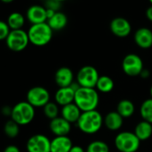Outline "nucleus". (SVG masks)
I'll return each mask as SVG.
<instances>
[{"instance_id":"1","label":"nucleus","mask_w":152,"mask_h":152,"mask_svg":"<svg viewBox=\"0 0 152 152\" xmlns=\"http://www.w3.org/2000/svg\"><path fill=\"white\" fill-rule=\"evenodd\" d=\"M82 112L97 110L99 104V94L95 88L79 87L75 91L74 101Z\"/></svg>"},{"instance_id":"2","label":"nucleus","mask_w":152,"mask_h":152,"mask_svg":"<svg viewBox=\"0 0 152 152\" xmlns=\"http://www.w3.org/2000/svg\"><path fill=\"white\" fill-rule=\"evenodd\" d=\"M76 124L82 132L92 135L99 132L103 127L104 116L98 110L83 112Z\"/></svg>"},{"instance_id":"3","label":"nucleus","mask_w":152,"mask_h":152,"mask_svg":"<svg viewBox=\"0 0 152 152\" xmlns=\"http://www.w3.org/2000/svg\"><path fill=\"white\" fill-rule=\"evenodd\" d=\"M27 33L30 43L36 47H44L52 40L54 31L48 23H43L31 25Z\"/></svg>"},{"instance_id":"4","label":"nucleus","mask_w":152,"mask_h":152,"mask_svg":"<svg viewBox=\"0 0 152 152\" xmlns=\"http://www.w3.org/2000/svg\"><path fill=\"white\" fill-rule=\"evenodd\" d=\"M36 111L27 101H21L16 103L12 109L10 119L15 121L18 125L24 126L30 124L35 118Z\"/></svg>"},{"instance_id":"5","label":"nucleus","mask_w":152,"mask_h":152,"mask_svg":"<svg viewBox=\"0 0 152 152\" xmlns=\"http://www.w3.org/2000/svg\"><path fill=\"white\" fill-rule=\"evenodd\" d=\"M115 146L119 152H137L140 146V140L133 132L123 131L115 137Z\"/></svg>"},{"instance_id":"6","label":"nucleus","mask_w":152,"mask_h":152,"mask_svg":"<svg viewBox=\"0 0 152 152\" xmlns=\"http://www.w3.org/2000/svg\"><path fill=\"white\" fill-rule=\"evenodd\" d=\"M99 78L98 70L92 65H84L78 71L75 81L80 87L95 88Z\"/></svg>"},{"instance_id":"7","label":"nucleus","mask_w":152,"mask_h":152,"mask_svg":"<svg viewBox=\"0 0 152 152\" xmlns=\"http://www.w3.org/2000/svg\"><path fill=\"white\" fill-rule=\"evenodd\" d=\"M7 48L13 52H22L30 44L27 31L24 30H13L6 39Z\"/></svg>"},{"instance_id":"8","label":"nucleus","mask_w":152,"mask_h":152,"mask_svg":"<svg viewBox=\"0 0 152 152\" xmlns=\"http://www.w3.org/2000/svg\"><path fill=\"white\" fill-rule=\"evenodd\" d=\"M26 101L35 108L44 107L48 102H50V93L42 86H35L28 91L26 94Z\"/></svg>"},{"instance_id":"9","label":"nucleus","mask_w":152,"mask_h":152,"mask_svg":"<svg viewBox=\"0 0 152 152\" xmlns=\"http://www.w3.org/2000/svg\"><path fill=\"white\" fill-rule=\"evenodd\" d=\"M122 69L126 75L131 77L140 76V72L144 69L143 61L137 54H128L122 61Z\"/></svg>"},{"instance_id":"10","label":"nucleus","mask_w":152,"mask_h":152,"mask_svg":"<svg viewBox=\"0 0 152 152\" xmlns=\"http://www.w3.org/2000/svg\"><path fill=\"white\" fill-rule=\"evenodd\" d=\"M51 140L45 134L37 133L31 135L26 142L28 152H50Z\"/></svg>"},{"instance_id":"11","label":"nucleus","mask_w":152,"mask_h":152,"mask_svg":"<svg viewBox=\"0 0 152 152\" xmlns=\"http://www.w3.org/2000/svg\"><path fill=\"white\" fill-rule=\"evenodd\" d=\"M111 32L118 38H126L132 32V24L124 17L118 16L112 19L109 24Z\"/></svg>"},{"instance_id":"12","label":"nucleus","mask_w":152,"mask_h":152,"mask_svg":"<svg viewBox=\"0 0 152 152\" xmlns=\"http://www.w3.org/2000/svg\"><path fill=\"white\" fill-rule=\"evenodd\" d=\"M80 86L76 83V82L70 87H64V88H58V90L55 93V102L60 106L61 107L64 106H66L68 104L73 103L74 101V96L75 91Z\"/></svg>"},{"instance_id":"13","label":"nucleus","mask_w":152,"mask_h":152,"mask_svg":"<svg viewBox=\"0 0 152 152\" xmlns=\"http://www.w3.org/2000/svg\"><path fill=\"white\" fill-rule=\"evenodd\" d=\"M134 43L141 49H148L152 47V31L148 27H140L133 34Z\"/></svg>"},{"instance_id":"14","label":"nucleus","mask_w":152,"mask_h":152,"mask_svg":"<svg viewBox=\"0 0 152 152\" xmlns=\"http://www.w3.org/2000/svg\"><path fill=\"white\" fill-rule=\"evenodd\" d=\"M26 19L31 23V24H39L47 23V9L44 6L32 5L26 12Z\"/></svg>"},{"instance_id":"15","label":"nucleus","mask_w":152,"mask_h":152,"mask_svg":"<svg viewBox=\"0 0 152 152\" xmlns=\"http://www.w3.org/2000/svg\"><path fill=\"white\" fill-rule=\"evenodd\" d=\"M55 82L59 88L72 86L75 83L73 72L66 66L58 68L55 73Z\"/></svg>"},{"instance_id":"16","label":"nucleus","mask_w":152,"mask_h":152,"mask_svg":"<svg viewBox=\"0 0 152 152\" xmlns=\"http://www.w3.org/2000/svg\"><path fill=\"white\" fill-rule=\"evenodd\" d=\"M49 130L55 136H68L72 130V124L59 115L58 117L50 120Z\"/></svg>"},{"instance_id":"17","label":"nucleus","mask_w":152,"mask_h":152,"mask_svg":"<svg viewBox=\"0 0 152 152\" xmlns=\"http://www.w3.org/2000/svg\"><path fill=\"white\" fill-rule=\"evenodd\" d=\"M72 146V140L70 137L55 136L51 140L50 152H69Z\"/></svg>"},{"instance_id":"18","label":"nucleus","mask_w":152,"mask_h":152,"mask_svg":"<svg viewBox=\"0 0 152 152\" xmlns=\"http://www.w3.org/2000/svg\"><path fill=\"white\" fill-rule=\"evenodd\" d=\"M81 109L75 105V103H71L66 106H64L61 107L60 115L61 116L65 119L70 124H76L78 122L81 115H82Z\"/></svg>"},{"instance_id":"19","label":"nucleus","mask_w":152,"mask_h":152,"mask_svg":"<svg viewBox=\"0 0 152 152\" xmlns=\"http://www.w3.org/2000/svg\"><path fill=\"white\" fill-rule=\"evenodd\" d=\"M124 120L116 111H111L104 116V126L111 132H116L123 127Z\"/></svg>"},{"instance_id":"20","label":"nucleus","mask_w":152,"mask_h":152,"mask_svg":"<svg viewBox=\"0 0 152 152\" xmlns=\"http://www.w3.org/2000/svg\"><path fill=\"white\" fill-rule=\"evenodd\" d=\"M47 23L53 31H59L64 30L67 26L68 18L64 13L59 11V12H56L53 17L48 19Z\"/></svg>"},{"instance_id":"21","label":"nucleus","mask_w":152,"mask_h":152,"mask_svg":"<svg viewBox=\"0 0 152 152\" xmlns=\"http://www.w3.org/2000/svg\"><path fill=\"white\" fill-rule=\"evenodd\" d=\"M134 134L140 141L148 140L152 136V124L147 121H140L134 127Z\"/></svg>"},{"instance_id":"22","label":"nucleus","mask_w":152,"mask_h":152,"mask_svg":"<svg viewBox=\"0 0 152 152\" xmlns=\"http://www.w3.org/2000/svg\"><path fill=\"white\" fill-rule=\"evenodd\" d=\"M116 112L124 118H130L135 113V106L130 99H122L116 106Z\"/></svg>"},{"instance_id":"23","label":"nucleus","mask_w":152,"mask_h":152,"mask_svg":"<svg viewBox=\"0 0 152 152\" xmlns=\"http://www.w3.org/2000/svg\"><path fill=\"white\" fill-rule=\"evenodd\" d=\"M114 88H115V82L111 77H109L107 75L99 76L95 87V89L99 92L104 94L111 92L114 90Z\"/></svg>"},{"instance_id":"24","label":"nucleus","mask_w":152,"mask_h":152,"mask_svg":"<svg viewBox=\"0 0 152 152\" xmlns=\"http://www.w3.org/2000/svg\"><path fill=\"white\" fill-rule=\"evenodd\" d=\"M7 23L11 31L22 30L25 24V17L19 12H14L8 15Z\"/></svg>"},{"instance_id":"25","label":"nucleus","mask_w":152,"mask_h":152,"mask_svg":"<svg viewBox=\"0 0 152 152\" xmlns=\"http://www.w3.org/2000/svg\"><path fill=\"white\" fill-rule=\"evenodd\" d=\"M140 115L142 120L152 124V99L149 98L144 100L140 107Z\"/></svg>"},{"instance_id":"26","label":"nucleus","mask_w":152,"mask_h":152,"mask_svg":"<svg viewBox=\"0 0 152 152\" xmlns=\"http://www.w3.org/2000/svg\"><path fill=\"white\" fill-rule=\"evenodd\" d=\"M85 150L86 152H110V148L106 141L96 140L90 142Z\"/></svg>"},{"instance_id":"27","label":"nucleus","mask_w":152,"mask_h":152,"mask_svg":"<svg viewBox=\"0 0 152 152\" xmlns=\"http://www.w3.org/2000/svg\"><path fill=\"white\" fill-rule=\"evenodd\" d=\"M4 132L5 134L10 138V139H15L16 138L19 133H20V125H18L15 121H13L12 119H9L6 122L5 125H4Z\"/></svg>"},{"instance_id":"28","label":"nucleus","mask_w":152,"mask_h":152,"mask_svg":"<svg viewBox=\"0 0 152 152\" xmlns=\"http://www.w3.org/2000/svg\"><path fill=\"white\" fill-rule=\"evenodd\" d=\"M60 107L54 101H50L48 102L44 107H43V113H44V115L48 118L49 120H53L56 117L59 116V114H60Z\"/></svg>"},{"instance_id":"29","label":"nucleus","mask_w":152,"mask_h":152,"mask_svg":"<svg viewBox=\"0 0 152 152\" xmlns=\"http://www.w3.org/2000/svg\"><path fill=\"white\" fill-rule=\"evenodd\" d=\"M44 7H46V9L59 12L62 7V3L57 1V0H45Z\"/></svg>"},{"instance_id":"30","label":"nucleus","mask_w":152,"mask_h":152,"mask_svg":"<svg viewBox=\"0 0 152 152\" xmlns=\"http://www.w3.org/2000/svg\"><path fill=\"white\" fill-rule=\"evenodd\" d=\"M11 29L9 28L7 22L0 21V40H6L8 37Z\"/></svg>"},{"instance_id":"31","label":"nucleus","mask_w":152,"mask_h":152,"mask_svg":"<svg viewBox=\"0 0 152 152\" xmlns=\"http://www.w3.org/2000/svg\"><path fill=\"white\" fill-rule=\"evenodd\" d=\"M12 109H13V107H10V106H4V107L1 108V113H2V115H5V116H11Z\"/></svg>"},{"instance_id":"32","label":"nucleus","mask_w":152,"mask_h":152,"mask_svg":"<svg viewBox=\"0 0 152 152\" xmlns=\"http://www.w3.org/2000/svg\"><path fill=\"white\" fill-rule=\"evenodd\" d=\"M3 152H21V150H20V148H19L17 146L12 145V144H11V145L7 146V147L4 148Z\"/></svg>"},{"instance_id":"33","label":"nucleus","mask_w":152,"mask_h":152,"mask_svg":"<svg viewBox=\"0 0 152 152\" xmlns=\"http://www.w3.org/2000/svg\"><path fill=\"white\" fill-rule=\"evenodd\" d=\"M69 152H86V150L79 145H73Z\"/></svg>"},{"instance_id":"34","label":"nucleus","mask_w":152,"mask_h":152,"mask_svg":"<svg viewBox=\"0 0 152 152\" xmlns=\"http://www.w3.org/2000/svg\"><path fill=\"white\" fill-rule=\"evenodd\" d=\"M145 15H146V18L152 23V6L148 7L145 12Z\"/></svg>"},{"instance_id":"35","label":"nucleus","mask_w":152,"mask_h":152,"mask_svg":"<svg viewBox=\"0 0 152 152\" xmlns=\"http://www.w3.org/2000/svg\"><path fill=\"white\" fill-rule=\"evenodd\" d=\"M140 76L142 78V79H148L149 76H150V72H149V71L148 70V69H143L142 70V72H140Z\"/></svg>"},{"instance_id":"36","label":"nucleus","mask_w":152,"mask_h":152,"mask_svg":"<svg viewBox=\"0 0 152 152\" xmlns=\"http://www.w3.org/2000/svg\"><path fill=\"white\" fill-rule=\"evenodd\" d=\"M56 13V12H55V11H52V10L47 9V18H48V19H50L51 17H53V16H54V15H55Z\"/></svg>"},{"instance_id":"37","label":"nucleus","mask_w":152,"mask_h":152,"mask_svg":"<svg viewBox=\"0 0 152 152\" xmlns=\"http://www.w3.org/2000/svg\"><path fill=\"white\" fill-rule=\"evenodd\" d=\"M0 1L5 3V4H9V3H12L14 0H0Z\"/></svg>"},{"instance_id":"38","label":"nucleus","mask_w":152,"mask_h":152,"mask_svg":"<svg viewBox=\"0 0 152 152\" xmlns=\"http://www.w3.org/2000/svg\"><path fill=\"white\" fill-rule=\"evenodd\" d=\"M149 94H150V98L152 99V85L150 87V90H149Z\"/></svg>"},{"instance_id":"39","label":"nucleus","mask_w":152,"mask_h":152,"mask_svg":"<svg viewBox=\"0 0 152 152\" xmlns=\"http://www.w3.org/2000/svg\"><path fill=\"white\" fill-rule=\"evenodd\" d=\"M57 1H59V2H61V3H63V2L66 1V0H57Z\"/></svg>"},{"instance_id":"40","label":"nucleus","mask_w":152,"mask_h":152,"mask_svg":"<svg viewBox=\"0 0 152 152\" xmlns=\"http://www.w3.org/2000/svg\"><path fill=\"white\" fill-rule=\"evenodd\" d=\"M148 2H149V3L151 4V6H152V0H148Z\"/></svg>"},{"instance_id":"41","label":"nucleus","mask_w":152,"mask_h":152,"mask_svg":"<svg viewBox=\"0 0 152 152\" xmlns=\"http://www.w3.org/2000/svg\"><path fill=\"white\" fill-rule=\"evenodd\" d=\"M44 1H45V0H44Z\"/></svg>"}]
</instances>
